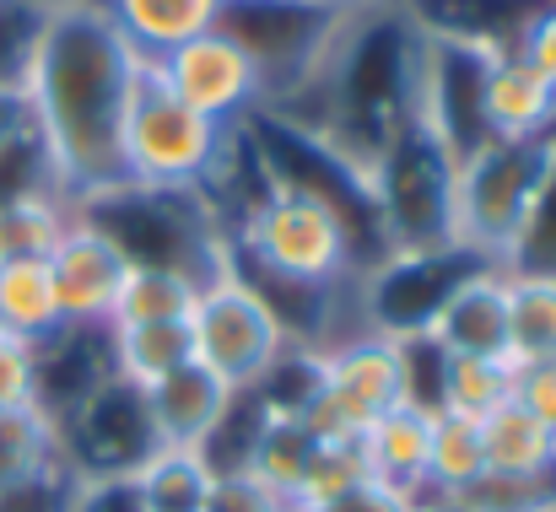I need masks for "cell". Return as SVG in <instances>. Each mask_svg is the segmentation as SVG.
<instances>
[{
    "mask_svg": "<svg viewBox=\"0 0 556 512\" xmlns=\"http://www.w3.org/2000/svg\"><path fill=\"white\" fill-rule=\"evenodd\" d=\"M486 475V448H481V421H465L454 410H432V437H427V481L421 497H465Z\"/></svg>",
    "mask_w": 556,
    "mask_h": 512,
    "instance_id": "ac0fdd59",
    "label": "cell"
},
{
    "mask_svg": "<svg viewBox=\"0 0 556 512\" xmlns=\"http://www.w3.org/2000/svg\"><path fill=\"white\" fill-rule=\"evenodd\" d=\"M33 141V108L16 81H0V163Z\"/></svg>",
    "mask_w": 556,
    "mask_h": 512,
    "instance_id": "d6a6232c",
    "label": "cell"
},
{
    "mask_svg": "<svg viewBox=\"0 0 556 512\" xmlns=\"http://www.w3.org/2000/svg\"><path fill=\"white\" fill-rule=\"evenodd\" d=\"M556 119V87L519 54L492 49L481 76V125L492 141H546Z\"/></svg>",
    "mask_w": 556,
    "mask_h": 512,
    "instance_id": "30bf717a",
    "label": "cell"
},
{
    "mask_svg": "<svg viewBox=\"0 0 556 512\" xmlns=\"http://www.w3.org/2000/svg\"><path fill=\"white\" fill-rule=\"evenodd\" d=\"M508 361H556V281L508 276Z\"/></svg>",
    "mask_w": 556,
    "mask_h": 512,
    "instance_id": "cb8c5ba5",
    "label": "cell"
},
{
    "mask_svg": "<svg viewBox=\"0 0 556 512\" xmlns=\"http://www.w3.org/2000/svg\"><path fill=\"white\" fill-rule=\"evenodd\" d=\"M421 335L443 356H503L508 361V276L497 265L465 276L438 313L421 324Z\"/></svg>",
    "mask_w": 556,
    "mask_h": 512,
    "instance_id": "9c48e42d",
    "label": "cell"
},
{
    "mask_svg": "<svg viewBox=\"0 0 556 512\" xmlns=\"http://www.w3.org/2000/svg\"><path fill=\"white\" fill-rule=\"evenodd\" d=\"M205 512H292V508L281 497H270L260 481H249L243 470H232V475H216Z\"/></svg>",
    "mask_w": 556,
    "mask_h": 512,
    "instance_id": "f1b7e54d",
    "label": "cell"
},
{
    "mask_svg": "<svg viewBox=\"0 0 556 512\" xmlns=\"http://www.w3.org/2000/svg\"><path fill=\"white\" fill-rule=\"evenodd\" d=\"M227 125L194 114L185 98L168 92V81L141 65L130 108H125V183L147 189H200L222 168Z\"/></svg>",
    "mask_w": 556,
    "mask_h": 512,
    "instance_id": "277c9868",
    "label": "cell"
},
{
    "mask_svg": "<svg viewBox=\"0 0 556 512\" xmlns=\"http://www.w3.org/2000/svg\"><path fill=\"white\" fill-rule=\"evenodd\" d=\"M49 276H54L65 324L71 330H103L109 313H114V297L130 276V254L103 227H92L87 216L71 210V227H65L60 248L49 254Z\"/></svg>",
    "mask_w": 556,
    "mask_h": 512,
    "instance_id": "52a82bcc",
    "label": "cell"
},
{
    "mask_svg": "<svg viewBox=\"0 0 556 512\" xmlns=\"http://www.w3.org/2000/svg\"><path fill=\"white\" fill-rule=\"evenodd\" d=\"M81 491V470L71 464V453L60 448L43 470H33L22 486L0 491V512H71Z\"/></svg>",
    "mask_w": 556,
    "mask_h": 512,
    "instance_id": "4316f807",
    "label": "cell"
},
{
    "mask_svg": "<svg viewBox=\"0 0 556 512\" xmlns=\"http://www.w3.org/2000/svg\"><path fill=\"white\" fill-rule=\"evenodd\" d=\"M189 330H194V361L211 367L232 394H254L292 350V324L238 265H227L216 281L200 286Z\"/></svg>",
    "mask_w": 556,
    "mask_h": 512,
    "instance_id": "3957f363",
    "label": "cell"
},
{
    "mask_svg": "<svg viewBox=\"0 0 556 512\" xmlns=\"http://www.w3.org/2000/svg\"><path fill=\"white\" fill-rule=\"evenodd\" d=\"M243 248L270 281H292L308 292L341 286L357 270V232L346 205L330 189H308L292 178H270V189L249 205Z\"/></svg>",
    "mask_w": 556,
    "mask_h": 512,
    "instance_id": "7a4b0ae2",
    "label": "cell"
},
{
    "mask_svg": "<svg viewBox=\"0 0 556 512\" xmlns=\"http://www.w3.org/2000/svg\"><path fill=\"white\" fill-rule=\"evenodd\" d=\"M427 437H432V410L421 405H394L363 432V459H368V475L378 486H394L405 491L410 502L421 497V481H427Z\"/></svg>",
    "mask_w": 556,
    "mask_h": 512,
    "instance_id": "7c38bea8",
    "label": "cell"
},
{
    "mask_svg": "<svg viewBox=\"0 0 556 512\" xmlns=\"http://www.w3.org/2000/svg\"><path fill=\"white\" fill-rule=\"evenodd\" d=\"M314 453H319V443H314V432H308L292 410H265L260 426H254L243 475L260 481L270 497L292 502V491H298V481H303V470H308Z\"/></svg>",
    "mask_w": 556,
    "mask_h": 512,
    "instance_id": "2e32d148",
    "label": "cell"
},
{
    "mask_svg": "<svg viewBox=\"0 0 556 512\" xmlns=\"http://www.w3.org/2000/svg\"><path fill=\"white\" fill-rule=\"evenodd\" d=\"M211 486H216V470L194 448H157L136 464L141 512H205Z\"/></svg>",
    "mask_w": 556,
    "mask_h": 512,
    "instance_id": "d6986e66",
    "label": "cell"
},
{
    "mask_svg": "<svg viewBox=\"0 0 556 512\" xmlns=\"http://www.w3.org/2000/svg\"><path fill=\"white\" fill-rule=\"evenodd\" d=\"M508 399H514V361H503V356H443L438 410H454L465 421H486Z\"/></svg>",
    "mask_w": 556,
    "mask_h": 512,
    "instance_id": "603a6c76",
    "label": "cell"
},
{
    "mask_svg": "<svg viewBox=\"0 0 556 512\" xmlns=\"http://www.w3.org/2000/svg\"><path fill=\"white\" fill-rule=\"evenodd\" d=\"M141 65L103 0H43L22 92L49 183L71 205L125 183V108Z\"/></svg>",
    "mask_w": 556,
    "mask_h": 512,
    "instance_id": "6da1fadb",
    "label": "cell"
},
{
    "mask_svg": "<svg viewBox=\"0 0 556 512\" xmlns=\"http://www.w3.org/2000/svg\"><path fill=\"white\" fill-rule=\"evenodd\" d=\"M514 405H525L535 421H546L556 432V361L514 367Z\"/></svg>",
    "mask_w": 556,
    "mask_h": 512,
    "instance_id": "4dcf8cb0",
    "label": "cell"
},
{
    "mask_svg": "<svg viewBox=\"0 0 556 512\" xmlns=\"http://www.w3.org/2000/svg\"><path fill=\"white\" fill-rule=\"evenodd\" d=\"M103 5L141 60H163L168 49L211 33L222 16V0H103Z\"/></svg>",
    "mask_w": 556,
    "mask_h": 512,
    "instance_id": "4fadbf2b",
    "label": "cell"
},
{
    "mask_svg": "<svg viewBox=\"0 0 556 512\" xmlns=\"http://www.w3.org/2000/svg\"><path fill=\"white\" fill-rule=\"evenodd\" d=\"M200 303V281L185 270H163V265H130L114 313L103 330H125V324H168V319H189Z\"/></svg>",
    "mask_w": 556,
    "mask_h": 512,
    "instance_id": "44dd1931",
    "label": "cell"
},
{
    "mask_svg": "<svg viewBox=\"0 0 556 512\" xmlns=\"http://www.w3.org/2000/svg\"><path fill=\"white\" fill-rule=\"evenodd\" d=\"M546 141H486L470 157L454 163V183H448V243L470 248L481 259H503L535 178L546 168Z\"/></svg>",
    "mask_w": 556,
    "mask_h": 512,
    "instance_id": "5b68a950",
    "label": "cell"
},
{
    "mask_svg": "<svg viewBox=\"0 0 556 512\" xmlns=\"http://www.w3.org/2000/svg\"><path fill=\"white\" fill-rule=\"evenodd\" d=\"M416 512H481V508H470L465 497H427V502H416Z\"/></svg>",
    "mask_w": 556,
    "mask_h": 512,
    "instance_id": "e575fe53",
    "label": "cell"
},
{
    "mask_svg": "<svg viewBox=\"0 0 556 512\" xmlns=\"http://www.w3.org/2000/svg\"><path fill=\"white\" fill-rule=\"evenodd\" d=\"M319 383H330L341 399H352L368 421L383 410L405 405V356L394 335H372L363 330L357 341H336L319 350Z\"/></svg>",
    "mask_w": 556,
    "mask_h": 512,
    "instance_id": "8fae6325",
    "label": "cell"
},
{
    "mask_svg": "<svg viewBox=\"0 0 556 512\" xmlns=\"http://www.w3.org/2000/svg\"><path fill=\"white\" fill-rule=\"evenodd\" d=\"M38 410V350L0 335V415Z\"/></svg>",
    "mask_w": 556,
    "mask_h": 512,
    "instance_id": "83f0119b",
    "label": "cell"
},
{
    "mask_svg": "<svg viewBox=\"0 0 556 512\" xmlns=\"http://www.w3.org/2000/svg\"><path fill=\"white\" fill-rule=\"evenodd\" d=\"M368 475V459H363V443H319V453L308 459L298 491H292V512H319L330 502H341L346 491H357Z\"/></svg>",
    "mask_w": 556,
    "mask_h": 512,
    "instance_id": "d4e9b609",
    "label": "cell"
},
{
    "mask_svg": "<svg viewBox=\"0 0 556 512\" xmlns=\"http://www.w3.org/2000/svg\"><path fill=\"white\" fill-rule=\"evenodd\" d=\"M71 512H141L136 470H125V475H81V491H76Z\"/></svg>",
    "mask_w": 556,
    "mask_h": 512,
    "instance_id": "f546056e",
    "label": "cell"
},
{
    "mask_svg": "<svg viewBox=\"0 0 556 512\" xmlns=\"http://www.w3.org/2000/svg\"><path fill=\"white\" fill-rule=\"evenodd\" d=\"M147 65L168 81L174 98H185L194 114H205V119H216V125H232L243 108H254V103L265 98L260 65H254V60L243 54V43L227 38L222 27L189 38V43L168 49L163 60H147Z\"/></svg>",
    "mask_w": 556,
    "mask_h": 512,
    "instance_id": "8992f818",
    "label": "cell"
},
{
    "mask_svg": "<svg viewBox=\"0 0 556 512\" xmlns=\"http://www.w3.org/2000/svg\"><path fill=\"white\" fill-rule=\"evenodd\" d=\"M519 54L546 76L556 87V5H546V11H535L525 27H519Z\"/></svg>",
    "mask_w": 556,
    "mask_h": 512,
    "instance_id": "1f68e13d",
    "label": "cell"
},
{
    "mask_svg": "<svg viewBox=\"0 0 556 512\" xmlns=\"http://www.w3.org/2000/svg\"><path fill=\"white\" fill-rule=\"evenodd\" d=\"M71 227V200L54 194L49 183H27L0 194V265L22 259H49Z\"/></svg>",
    "mask_w": 556,
    "mask_h": 512,
    "instance_id": "9a60e30c",
    "label": "cell"
},
{
    "mask_svg": "<svg viewBox=\"0 0 556 512\" xmlns=\"http://www.w3.org/2000/svg\"><path fill=\"white\" fill-rule=\"evenodd\" d=\"M109 335V361L125 383L152 388L157 377L179 372L194 361V330L189 319H168V324H125V330H103Z\"/></svg>",
    "mask_w": 556,
    "mask_h": 512,
    "instance_id": "e0dca14e",
    "label": "cell"
},
{
    "mask_svg": "<svg viewBox=\"0 0 556 512\" xmlns=\"http://www.w3.org/2000/svg\"><path fill=\"white\" fill-rule=\"evenodd\" d=\"M60 426L54 415L43 410H16V415H0V491L22 486L33 470H43L54 453H60Z\"/></svg>",
    "mask_w": 556,
    "mask_h": 512,
    "instance_id": "484cf974",
    "label": "cell"
},
{
    "mask_svg": "<svg viewBox=\"0 0 556 512\" xmlns=\"http://www.w3.org/2000/svg\"><path fill=\"white\" fill-rule=\"evenodd\" d=\"M319 512H416V502L405 491H394V486L363 481L357 491H346L341 502H330V508H319Z\"/></svg>",
    "mask_w": 556,
    "mask_h": 512,
    "instance_id": "836d02e7",
    "label": "cell"
},
{
    "mask_svg": "<svg viewBox=\"0 0 556 512\" xmlns=\"http://www.w3.org/2000/svg\"><path fill=\"white\" fill-rule=\"evenodd\" d=\"M141 405H147L152 448H194V453H205V443L216 437V426L232 415L238 394L211 367L189 361L179 372L157 377L152 388H141Z\"/></svg>",
    "mask_w": 556,
    "mask_h": 512,
    "instance_id": "ba28073f",
    "label": "cell"
},
{
    "mask_svg": "<svg viewBox=\"0 0 556 512\" xmlns=\"http://www.w3.org/2000/svg\"><path fill=\"white\" fill-rule=\"evenodd\" d=\"M71 324L60 313V292L49 276V259H22V265H0V335L22 345H49L60 341Z\"/></svg>",
    "mask_w": 556,
    "mask_h": 512,
    "instance_id": "5bb4252c",
    "label": "cell"
},
{
    "mask_svg": "<svg viewBox=\"0 0 556 512\" xmlns=\"http://www.w3.org/2000/svg\"><path fill=\"white\" fill-rule=\"evenodd\" d=\"M503 276H535V281H556V136L546 146V168L535 178V194L497 259Z\"/></svg>",
    "mask_w": 556,
    "mask_h": 512,
    "instance_id": "ffe728a7",
    "label": "cell"
},
{
    "mask_svg": "<svg viewBox=\"0 0 556 512\" xmlns=\"http://www.w3.org/2000/svg\"><path fill=\"white\" fill-rule=\"evenodd\" d=\"M481 448H486V475H535L556 464V432L514 399L481 421Z\"/></svg>",
    "mask_w": 556,
    "mask_h": 512,
    "instance_id": "7402d4cb",
    "label": "cell"
}]
</instances>
